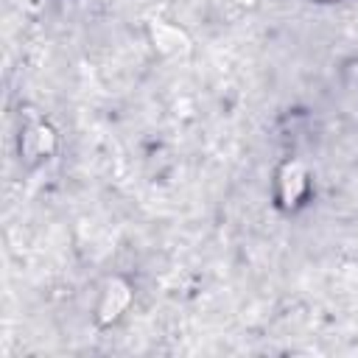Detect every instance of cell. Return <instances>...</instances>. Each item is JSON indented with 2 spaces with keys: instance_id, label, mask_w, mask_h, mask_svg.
Masks as SVG:
<instances>
[{
  "instance_id": "1",
  "label": "cell",
  "mask_w": 358,
  "mask_h": 358,
  "mask_svg": "<svg viewBox=\"0 0 358 358\" xmlns=\"http://www.w3.org/2000/svg\"><path fill=\"white\" fill-rule=\"evenodd\" d=\"M308 187V173L299 162H288L280 171V199L285 207H294Z\"/></svg>"
},
{
  "instance_id": "2",
  "label": "cell",
  "mask_w": 358,
  "mask_h": 358,
  "mask_svg": "<svg viewBox=\"0 0 358 358\" xmlns=\"http://www.w3.org/2000/svg\"><path fill=\"white\" fill-rule=\"evenodd\" d=\"M126 305H129V288L123 282H117V280L109 282L106 285V294H103V305H101V319L103 322L115 319Z\"/></svg>"
},
{
  "instance_id": "3",
  "label": "cell",
  "mask_w": 358,
  "mask_h": 358,
  "mask_svg": "<svg viewBox=\"0 0 358 358\" xmlns=\"http://www.w3.org/2000/svg\"><path fill=\"white\" fill-rule=\"evenodd\" d=\"M22 148H25V154H28L31 159L45 157V154L53 148V131H50L48 126H36V129H31V131L22 137Z\"/></svg>"
},
{
  "instance_id": "4",
  "label": "cell",
  "mask_w": 358,
  "mask_h": 358,
  "mask_svg": "<svg viewBox=\"0 0 358 358\" xmlns=\"http://www.w3.org/2000/svg\"><path fill=\"white\" fill-rule=\"evenodd\" d=\"M154 42H157V48L165 50V53L187 50V36H185L179 28H171V25H157V28H154Z\"/></svg>"
},
{
  "instance_id": "5",
  "label": "cell",
  "mask_w": 358,
  "mask_h": 358,
  "mask_svg": "<svg viewBox=\"0 0 358 358\" xmlns=\"http://www.w3.org/2000/svg\"><path fill=\"white\" fill-rule=\"evenodd\" d=\"M243 3H255V0H243Z\"/></svg>"
}]
</instances>
